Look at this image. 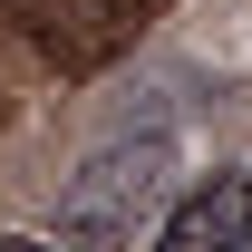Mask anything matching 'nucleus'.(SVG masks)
I'll list each match as a JSON object with an SVG mask.
<instances>
[{"label":"nucleus","instance_id":"obj_1","mask_svg":"<svg viewBox=\"0 0 252 252\" xmlns=\"http://www.w3.org/2000/svg\"><path fill=\"white\" fill-rule=\"evenodd\" d=\"M165 165H175V146H165V136L88 156V175H68V194H59V233H68L78 252H117V243H136V214L165 194Z\"/></svg>","mask_w":252,"mask_h":252},{"label":"nucleus","instance_id":"obj_2","mask_svg":"<svg viewBox=\"0 0 252 252\" xmlns=\"http://www.w3.org/2000/svg\"><path fill=\"white\" fill-rule=\"evenodd\" d=\"M146 252H252V165L233 175H204V185L156 223Z\"/></svg>","mask_w":252,"mask_h":252},{"label":"nucleus","instance_id":"obj_3","mask_svg":"<svg viewBox=\"0 0 252 252\" xmlns=\"http://www.w3.org/2000/svg\"><path fill=\"white\" fill-rule=\"evenodd\" d=\"M0 252H49V243H39V233H0Z\"/></svg>","mask_w":252,"mask_h":252}]
</instances>
